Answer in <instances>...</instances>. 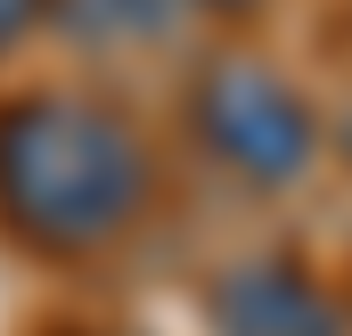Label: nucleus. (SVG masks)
Listing matches in <instances>:
<instances>
[{
  "instance_id": "obj_3",
  "label": "nucleus",
  "mask_w": 352,
  "mask_h": 336,
  "mask_svg": "<svg viewBox=\"0 0 352 336\" xmlns=\"http://www.w3.org/2000/svg\"><path fill=\"white\" fill-rule=\"evenodd\" d=\"M205 320H213V336H352L344 304L287 254H246V262L213 271Z\"/></svg>"
},
{
  "instance_id": "obj_6",
  "label": "nucleus",
  "mask_w": 352,
  "mask_h": 336,
  "mask_svg": "<svg viewBox=\"0 0 352 336\" xmlns=\"http://www.w3.org/2000/svg\"><path fill=\"white\" fill-rule=\"evenodd\" d=\"M180 8H213V17H254L263 0H180Z\"/></svg>"
},
{
  "instance_id": "obj_7",
  "label": "nucleus",
  "mask_w": 352,
  "mask_h": 336,
  "mask_svg": "<svg viewBox=\"0 0 352 336\" xmlns=\"http://www.w3.org/2000/svg\"><path fill=\"white\" fill-rule=\"evenodd\" d=\"M58 336H90V328H58Z\"/></svg>"
},
{
  "instance_id": "obj_4",
  "label": "nucleus",
  "mask_w": 352,
  "mask_h": 336,
  "mask_svg": "<svg viewBox=\"0 0 352 336\" xmlns=\"http://www.w3.org/2000/svg\"><path fill=\"white\" fill-rule=\"evenodd\" d=\"M41 17L82 50H140L180 17V0H41Z\"/></svg>"
},
{
  "instance_id": "obj_1",
  "label": "nucleus",
  "mask_w": 352,
  "mask_h": 336,
  "mask_svg": "<svg viewBox=\"0 0 352 336\" xmlns=\"http://www.w3.org/2000/svg\"><path fill=\"white\" fill-rule=\"evenodd\" d=\"M156 197V156L140 123L82 90L0 98V230L16 246L74 262L115 246Z\"/></svg>"
},
{
  "instance_id": "obj_5",
  "label": "nucleus",
  "mask_w": 352,
  "mask_h": 336,
  "mask_svg": "<svg viewBox=\"0 0 352 336\" xmlns=\"http://www.w3.org/2000/svg\"><path fill=\"white\" fill-rule=\"evenodd\" d=\"M33 25H41V0H0V58H8Z\"/></svg>"
},
{
  "instance_id": "obj_2",
  "label": "nucleus",
  "mask_w": 352,
  "mask_h": 336,
  "mask_svg": "<svg viewBox=\"0 0 352 336\" xmlns=\"http://www.w3.org/2000/svg\"><path fill=\"white\" fill-rule=\"evenodd\" d=\"M188 123H197L205 156L221 172H238L246 189H295L320 165V115H311V98L270 58H246V50H221L188 83Z\"/></svg>"
}]
</instances>
